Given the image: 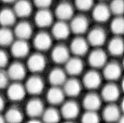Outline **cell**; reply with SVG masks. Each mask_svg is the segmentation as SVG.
Returning <instances> with one entry per match:
<instances>
[{
	"mask_svg": "<svg viewBox=\"0 0 124 123\" xmlns=\"http://www.w3.org/2000/svg\"><path fill=\"white\" fill-rule=\"evenodd\" d=\"M4 121H5V118L3 117V116H1V115H0V123L4 122Z\"/></svg>",
	"mask_w": 124,
	"mask_h": 123,
	"instance_id": "obj_43",
	"label": "cell"
},
{
	"mask_svg": "<svg viewBox=\"0 0 124 123\" xmlns=\"http://www.w3.org/2000/svg\"><path fill=\"white\" fill-rule=\"evenodd\" d=\"M8 63V54L3 50H0V69L4 68Z\"/></svg>",
	"mask_w": 124,
	"mask_h": 123,
	"instance_id": "obj_40",
	"label": "cell"
},
{
	"mask_svg": "<svg viewBox=\"0 0 124 123\" xmlns=\"http://www.w3.org/2000/svg\"><path fill=\"white\" fill-rule=\"evenodd\" d=\"M16 17L17 16L13 10L9 8L1 10L0 11V25L4 27H8L15 23Z\"/></svg>",
	"mask_w": 124,
	"mask_h": 123,
	"instance_id": "obj_30",
	"label": "cell"
},
{
	"mask_svg": "<svg viewBox=\"0 0 124 123\" xmlns=\"http://www.w3.org/2000/svg\"><path fill=\"white\" fill-rule=\"evenodd\" d=\"M26 90L31 95H38L41 94L44 89V82L39 76H31L26 83Z\"/></svg>",
	"mask_w": 124,
	"mask_h": 123,
	"instance_id": "obj_7",
	"label": "cell"
},
{
	"mask_svg": "<svg viewBox=\"0 0 124 123\" xmlns=\"http://www.w3.org/2000/svg\"><path fill=\"white\" fill-rule=\"evenodd\" d=\"M29 51V45L27 41L18 39L12 44L11 52L15 58H24L28 55Z\"/></svg>",
	"mask_w": 124,
	"mask_h": 123,
	"instance_id": "obj_14",
	"label": "cell"
},
{
	"mask_svg": "<svg viewBox=\"0 0 124 123\" xmlns=\"http://www.w3.org/2000/svg\"><path fill=\"white\" fill-rule=\"evenodd\" d=\"M108 52L112 55L114 56H119L124 51V42L123 39L119 36H116L109 41L108 45Z\"/></svg>",
	"mask_w": 124,
	"mask_h": 123,
	"instance_id": "obj_29",
	"label": "cell"
},
{
	"mask_svg": "<svg viewBox=\"0 0 124 123\" xmlns=\"http://www.w3.org/2000/svg\"><path fill=\"white\" fill-rule=\"evenodd\" d=\"M101 75L95 70L87 72L83 79V84L88 89H96L101 84Z\"/></svg>",
	"mask_w": 124,
	"mask_h": 123,
	"instance_id": "obj_10",
	"label": "cell"
},
{
	"mask_svg": "<svg viewBox=\"0 0 124 123\" xmlns=\"http://www.w3.org/2000/svg\"><path fill=\"white\" fill-rule=\"evenodd\" d=\"M36 25L39 27H50L53 22V15L47 8H41L36 13L35 16Z\"/></svg>",
	"mask_w": 124,
	"mask_h": 123,
	"instance_id": "obj_8",
	"label": "cell"
},
{
	"mask_svg": "<svg viewBox=\"0 0 124 123\" xmlns=\"http://www.w3.org/2000/svg\"><path fill=\"white\" fill-rule=\"evenodd\" d=\"M13 42V33L8 27H3L0 29V45L7 46Z\"/></svg>",
	"mask_w": 124,
	"mask_h": 123,
	"instance_id": "obj_32",
	"label": "cell"
},
{
	"mask_svg": "<svg viewBox=\"0 0 124 123\" xmlns=\"http://www.w3.org/2000/svg\"><path fill=\"white\" fill-rule=\"evenodd\" d=\"M2 1H3V3H11L15 2L16 0H2Z\"/></svg>",
	"mask_w": 124,
	"mask_h": 123,
	"instance_id": "obj_42",
	"label": "cell"
},
{
	"mask_svg": "<svg viewBox=\"0 0 124 123\" xmlns=\"http://www.w3.org/2000/svg\"><path fill=\"white\" fill-rule=\"evenodd\" d=\"M51 58L56 64H65L70 59V50L63 45H58L51 52Z\"/></svg>",
	"mask_w": 124,
	"mask_h": 123,
	"instance_id": "obj_15",
	"label": "cell"
},
{
	"mask_svg": "<svg viewBox=\"0 0 124 123\" xmlns=\"http://www.w3.org/2000/svg\"><path fill=\"white\" fill-rule=\"evenodd\" d=\"M88 27H89V20L83 15H79L74 17L70 26V31L77 35H81L86 32Z\"/></svg>",
	"mask_w": 124,
	"mask_h": 123,
	"instance_id": "obj_6",
	"label": "cell"
},
{
	"mask_svg": "<svg viewBox=\"0 0 124 123\" xmlns=\"http://www.w3.org/2000/svg\"><path fill=\"white\" fill-rule=\"evenodd\" d=\"M55 13L60 21H67L73 17L74 8L70 3L63 2L56 7Z\"/></svg>",
	"mask_w": 124,
	"mask_h": 123,
	"instance_id": "obj_17",
	"label": "cell"
},
{
	"mask_svg": "<svg viewBox=\"0 0 124 123\" xmlns=\"http://www.w3.org/2000/svg\"><path fill=\"white\" fill-rule=\"evenodd\" d=\"M106 39H107V35L104 30L101 27H94L89 31L87 41L89 45L99 47L104 44Z\"/></svg>",
	"mask_w": 124,
	"mask_h": 123,
	"instance_id": "obj_1",
	"label": "cell"
},
{
	"mask_svg": "<svg viewBox=\"0 0 124 123\" xmlns=\"http://www.w3.org/2000/svg\"><path fill=\"white\" fill-rule=\"evenodd\" d=\"M49 81L52 86L59 87L60 85H63L66 81L65 72L59 68L52 69L49 74Z\"/></svg>",
	"mask_w": 124,
	"mask_h": 123,
	"instance_id": "obj_28",
	"label": "cell"
},
{
	"mask_svg": "<svg viewBox=\"0 0 124 123\" xmlns=\"http://www.w3.org/2000/svg\"><path fill=\"white\" fill-rule=\"evenodd\" d=\"M7 74L9 79L14 81H20L25 78L26 68L21 63L15 62L9 66Z\"/></svg>",
	"mask_w": 124,
	"mask_h": 123,
	"instance_id": "obj_23",
	"label": "cell"
},
{
	"mask_svg": "<svg viewBox=\"0 0 124 123\" xmlns=\"http://www.w3.org/2000/svg\"><path fill=\"white\" fill-rule=\"evenodd\" d=\"M107 54L101 49H95L89 56V63L93 68H103L107 63Z\"/></svg>",
	"mask_w": 124,
	"mask_h": 123,
	"instance_id": "obj_5",
	"label": "cell"
},
{
	"mask_svg": "<svg viewBox=\"0 0 124 123\" xmlns=\"http://www.w3.org/2000/svg\"><path fill=\"white\" fill-rule=\"evenodd\" d=\"M103 117L108 122H114L121 119L120 109L114 104H109L103 112Z\"/></svg>",
	"mask_w": 124,
	"mask_h": 123,
	"instance_id": "obj_27",
	"label": "cell"
},
{
	"mask_svg": "<svg viewBox=\"0 0 124 123\" xmlns=\"http://www.w3.org/2000/svg\"><path fill=\"white\" fill-rule=\"evenodd\" d=\"M120 96V89L118 87L114 84H108L105 85L104 88L102 90L101 98L108 102H115L118 99Z\"/></svg>",
	"mask_w": 124,
	"mask_h": 123,
	"instance_id": "obj_9",
	"label": "cell"
},
{
	"mask_svg": "<svg viewBox=\"0 0 124 123\" xmlns=\"http://www.w3.org/2000/svg\"><path fill=\"white\" fill-rule=\"evenodd\" d=\"M65 93L57 86H53L47 92L46 99L49 103L51 105H59L64 101Z\"/></svg>",
	"mask_w": 124,
	"mask_h": 123,
	"instance_id": "obj_26",
	"label": "cell"
},
{
	"mask_svg": "<svg viewBox=\"0 0 124 123\" xmlns=\"http://www.w3.org/2000/svg\"><path fill=\"white\" fill-rule=\"evenodd\" d=\"M81 121L85 123H97L99 122V116L96 112L86 111L85 113L82 116Z\"/></svg>",
	"mask_w": 124,
	"mask_h": 123,
	"instance_id": "obj_36",
	"label": "cell"
},
{
	"mask_svg": "<svg viewBox=\"0 0 124 123\" xmlns=\"http://www.w3.org/2000/svg\"><path fill=\"white\" fill-rule=\"evenodd\" d=\"M4 105H5V102H4V100H3V97L0 96V112L3 110L4 108Z\"/></svg>",
	"mask_w": 124,
	"mask_h": 123,
	"instance_id": "obj_41",
	"label": "cell"
},
{
	"mask_svg": "<svg viewBox=\"0 0 124 123\" xmlns=\"http://www.w3.org/2000/svg\"><path fill=\"white\" fill-rule=\"evenodd\" d=\"M111 31L116 36H120L124 32V21L120 16H117L111 22Z\"/></svg>",
	"mask_w": 124,
	"mask_h": 123,
	"instance_id": "obj_34",
	"label": "cell"
},
{
	"mask_svg": "<svg viewBox=\"0 0 124 123\" xmlns=\"http://www.w3.org/2000/svg\"><path fill=\"white\" fill-rule=\"evenodd\" d=\"M61 113L65 119L73 120L79 116V107L77 102L74 101H68L62 106Z\"/></svg>",
	"mask_w": 124,
	"mask_h": 123,
	"instance_id": "obj_12",
	"label": "cell"
},
{
	"mask_svg": "<svg viewBox=\"0 0 124 123\" xmlns=\"http://www.w3.org/2000/svg\"><path fill=\"white\" fill-rule=\"evenodd\" d=\"M26 112L31 119H37L44 112L43 102L38 98H32L27 102Z\"/></svg>",
	"mask_w": 124,
	"mask_h": 123,
	"instance_id": "obj_4",
	"label": "cell"
},
{
	"mask_svg": "<svg viewBox=\"0 0 124 123\" xmlns=\"http://www.w3.org/2000/svg\"><path fill=\"white\" fill-rule=\"evenodd\" d=\"M13 11L17 17L23 18V17H27L31 15L32 7H31V3L27 0H18L16 2Z\"/></svg>",
	"mask_w": 124,
	"mask_h": 123,
	"instance_id": "obj_25",
	"label": "cell"
},
{
	"mask_svg": "<svg viewBox=\"0 0 124 123\" xmlns=\"http://www.w3.org/2000/svg\"><path fill=\"white\" fill-rule=\"evenodd\" d=\"M93 5V0H75V6L80 11H88Z\"/></svg>",
	"mask_w": 124,
	"mask_h": 123,
	"instance_id": "obj_37",
	"label": "cell"
},
{
	"mask_svg": "<svg viewBox=\"0 0 124 123\" xmlns=\"http://www.w3.org/2000/svg\"><path fill=\"white\" fill-rule=\"evenodd\" d=\"M108 7L111 13H113L116 16H121L124 13L123 0H113Z\"/></svg>",
	"mask_w": 124,
	"mask_h": 123,
	"instance_id": "obj_35",
	"label": "cell"
},
{
	"mask_svg": "<svg viewBox=\"0 0 124 123\" xmlns=\"http://www.w3.org/2000/svg\"><path fill=\"white\" fill-rule=\"evenodd\" d=\"M8 76L5 72L0 70V89L5 88L8 84Z\"/></svg>",
	"mask_w": 124,
	"mask_h": 123,
	"instance_id": "obj_38",
	"label": "cell"
},
{
	"mask_svg": "<svg viewBox=\"0 0 124 123\" xmlns=\"http://www.w3.org/2000/svg\"><path fill=\"white\" fill-rule=\"evenodd\" d=\"M42 117L45 122L47 123H55L58 122L61 118V114L55 108H51L44 111Z\"/></svg>",
	"mask_w": 124,
	"mask_h": 123,
	"instance_id": "obj_33",
	"label": "cell"
},
{
	"mask_svg": "<svg viewBox=\"0 0 124 123\" xmlns=\"http://www.w3.org/2000/svg\"><path fill=\"white\" fill-rule=\"evenodd\" d=\"M14 34L18 39L27 41L32 36V27L27 22H21L16 26Z\"/></svg>",
	"mask_w": 124,
	"mask_h": 123,
	"instance_id": "obj_24",
	"label": "cell"
},
{
	"mask_svg": "<svg viewBox=\"0 0 124 123\" xmlns=\"http://www.w3.org/2000/svg\"><path fill=\"white\" fill-rule=\"evenodd\" d=\"M64 85V93L69 97H77L78 95L80 94L82 85L79 80L76 79H66Z\"/></svg>",
	"mask_w": 124,
	"mask_h": 123,
	"instance_id": "obj_22",
	"label": "cell"
},
{
	"mask_svg": "<svg viewBox=\"0 0 124 123\" xmlns=\"http://www.w3.org/2000/svg\"><path fill=\"white\" fill-rule=\"evenodd\" d=\"M52 0H34V3L37 7L41 8H48L51 6Z\"/></svg>",
	"mask_w": 124,
	"mask_h": 123,
	"instance_id": "obj_39",
	"label": "cell"
},
{
	"mask_svg": "<svg viewBox=\"0 0 124 123\" xmlns=\"http://www.w3.org/2000/svg\"><path fill=\"white\" fill-rule=\"evenodd\" d=\"M89 43L83 37H76L72 41L70 44V51L76 56H82L88 52Z\"/></svg>",
	"mask_w": 124,
	"mask_h": 123,
	"instance_id": "obj_16",
	"label": "cell"
},
{
	"mask_svg": "<svg viewBox=\"0 0 124 123\" xmlns=\"http://www.w3.org/2000/svg\"><path fill=\"white\" fill-rule=\"evenodd\" d=\"M103 69V76L109 81H115L121 76L122 69L119 64L117 62L106 63Z\"/></svg>",
	"mask_w": 124,
	"mask_h": 123,
	"instance_id": "obj_11",
	"label": "cell"
},
{
	"mask_svg": "<svg viewBox=\"0 0 124 123\" xmlns=\"http://www.w3.org/2000/svg\"><path fill=\"white\" fill-rule=\"evenodd\" d=\"M5 121L10 123H18L23 119V115L21 110L17 108H11L8 110L5 115Z\"/></svg>",
	"mask_w": 124,
	"mask_h": 123,
	"instance_id": "obj_31",
	"label": "cell"
},
{
	"mask_svg": "<svg viewBox=\"0 0 124 123\" xmlns=\"http://www.w3.org/2000/svg\"><path fill=\"white\" fill-rule=\"evenodd\" d=\"M52 44L51 36L45 31L38 32L33 39V45L40 51H45L51 48Z\"/></svg>",
	"mask_w": 124,
	"mask_h": 123,
	"instance_id": "obj_3",
	"label": "cell"
},
{
	"mask_svg": "<svg viewBox=\"0 0 124 123\" xmlns=\"http://www.w3.org/2000/svg\"><path fill=\"white\" fill-rule=\"evenodd\" d=\"M111 11L109 7L104 3H99L96 5L93 9V17L96 22H104L110 18Z\"/></svg>",
	"mask_w": 124,
	"mask_h": 123,
	"instance_id": "obj_18",
	"label": "cell"
},
{
	"mask_svg": "<svg viewBox=\"0 0 124 123\" xmlns=\"http://www.w3.org/2000/svg\"><path fill=\"white\" fill-rule=\"evenodd\" d=\"M101 99V97H99L98 94H94V93H90V94L86 95L84 98L83 106L86 111L97 112L100 108L102 103Z\"/></svg>",
	"mask_w": 124,
	"mask_h": 123,
	"instance_id": "obj_19",
	"label": "cell"
},
{
	"mask_svg": "<svg viewBox=\"0 0 124 123\" xmlns=\"http://www.w3.org/2000/svg\"><path fill=\"white\" fill-rule=\"evenodd\" d=\"M26 93H27V90L23 85L19 83H14L8 87L7 94L10 100L13 102H18L25 98Z\"/></svg>",
	"mask_w": 124,
	"mask_h": 123,
	"instance_id": "obj_13",
	"label": "cell"
},
{
	"mask_svg": "<svg viewBox=\"0 0 124 123\" xmlns=\"http://www.w3.org/2000/svg\"><path fill=\"white\" fill-rule=\"evenodd\" d=\"M46 65V58L40 53L31 55L27 60V68L33 73H39L44 70Z\"/></svg>",
	"mask_w": 124,
	"mask_h": 123,
	"instance_id": "obj_2",
	"label": "cell"
},
{
	"mask_svg": "<svg viewBox=\"0 0 124 123\" xmlns=\"http://www.w3.org/2000/svg\"><path fill=\"white\" fill-rule=\"evenodd\" d=\"M70 28L65 21H59L55 23L52 27V35L54 38L57 40H65L69 36Z\"/></svg>",
	"mask_w": 124,
	"mask_h": 123,
	"instance_id": "obj_21",
	"label": "cell"
},
{
	"mask_svg": "<svg viewBox=\"0 0 124 123\" xmlns=\"http://www.w3.org/2000/svg\"><path fill=\"white\" fill-rule=\"evenodd\" d=\"M84 69L83 61L78 57L70 58L65 62V71L67 74L72 76H77L80 74Z\"/></svg>",
	"mask_w": 124,
	"mask_h": 123,
	"instance_id": "obj_20",
	"label": "cell"
}]
</instances>
